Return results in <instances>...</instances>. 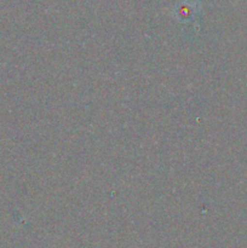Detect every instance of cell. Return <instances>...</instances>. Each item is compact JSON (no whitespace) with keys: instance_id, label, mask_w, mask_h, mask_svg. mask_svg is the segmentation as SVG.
I'll return each instance as SVG.
<instances>
[{"instance_id":"6da1fadb","label":"cell","mask_w":247,"mask_h":248,"mask_svg":"<svg viewBox=\"0 0 247 248\" xmlns=\"http://www.w3.org/2000/svg\"><path fill=\"white\" fill-rule=\"evenodd\" d=\"M200 0H196V1H181L174 9V14H176L177 18H179L181 21L184 19H189L194 16L196 11L199 9V4H200Z\"/></svg>"}]
</instances>
